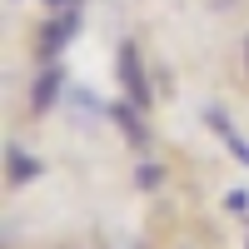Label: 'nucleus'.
I'll return each instance as SVG.
<instances>
[{
	"label": "nucleus",
	"mask_w": 249,
	"mask_h": 249,
	"mask_svg": "<svg viewBox=\"0 0 249 249\" xmlns=\"http://www.w3.org/2000/svg\"><path fill=\"white\" fill-rule=\"evenodd\" d=\"M115 75H120V90H124V100H130V105H150V75H144V65H140V50L130 45V40H124L120 45V55H115Z\"/></svg>",
	"instance_id": "f257e3e1"
},
{
	"label": "nucleus",
	"mask_w": 249,
	"mask_h": 249,
	"mask_svg": "<svg viewBox=\"0 0 249 249\" xmlns=\"http://www.w3.org/2000/svg\"><path fill=\"white\" fill-rule=\"evenodd\" d=\"M75 35H80V5H75V10H50L45 30H40V55L55 60V55L75 40Z\"/></svg>",
	"instance_id": "f03ea898"
},
{
	"label": "nucleus",
	"mask_w": 249,
	"mask_h": 249,
	"mask_svg": "<svg viewBox=\"0 0 249 249\" xmlns=\"http://www.w3.org/2000/svg\"><path fill=\"white\" fill-rule=\"evenodd\" d=\"M110 120L120 124V135L135 144V150H144L150 144V130H144V120H140V105H130V100H115L110 105Z\"/></svg>",
	"instance_id": "7ed1b4c3"
},
{
	"label": "nucleus",
	"mask_w": 249,
	"mask_h": 249,
	"mask_svg": "<svg viewBox=\"0 0 249 249\" xmlns=\"http://www.w3.org/2000/svg\"><path fill=\"white\" fill-rule=\"evenodd\" d=\"M204 124H210V130L219 135V144H224V150H230L239 164H249V140H244L234 124H230V115H224V110H204Z\"/></svg>",
	"instance_id": "20e7f679"
},
{
	"label": "nucleus",
	"mask_w": 249,
	"mask_h": 249,
	"mask_svg": "<svg viewBox=\"0 0 249 249\" xmlns=\"http://www.w3.org/2000/svg\"><path fill=\"white\" fill-rule=\"evenodd\" d=\"M60 90H65V75H60V65L50 60L45 65V75L35 80V90H30V110L35 115H45V110H55V100H60Z\"/></svg>",
	"instance_id": "39448f33"
},
{
	"label": "nucleus",
	"mask_w": 249,
	"mask_h": 249,
	"mask_svg": "<svg viewBox=\"0 0 249 249\" xmlns=\"http://www.w3.org/2000/svg\"><path fill=\"white\" fill-rule=\"evenodd\" d=\"M35 175H40V160H35V155H25L20 144H5V179L15 184V190H20V184H30Z\"/></svg>",
	"instance_id": "423d86ee"
},
{
	"label": "nucleus",
	"mask_w": 249,
	"mask_h": 249,
	"mask_svg": "<svg viewBox=\"0 0 249 249\" xmlns=\"http://www.w3.org/2000/svg\"><path fill=\"white\" fill-rule=\"evenodd\" d=\"M160 179H164V170H160V164H140V190H155Z\"/></svg>",
	"instance_id": "0eeeda50"
},
{
	"label": "nucleus",
	"mask_w": 249,
	"mask_h": 249,
	"mask_svg": "<svg viewBox=\"0 0 249 249\" xmlns=\"http://www.w3.org/2000/svg\"><path fill=\"white\" fill-rule=\"evenodd\" d=\"M224 210H230V214H244V210H249V195H244V190H230V195H224Z\"/></svg>",
	"instance_id": "6e6552de"
},
{
	"label": "nucleus",
	"mask_w": 249,
	"mask_h": 249,
	"mask_svg": "<svg viewBox=\"0 0 249 249\" xmlns=\"http://www.w3.org/2000/svg\"><path fill=\"white\" fill-rule=\"evenodd\" d=\"M50 10H75V5H85V0H45Z\"/></svg>",
	"instance_id": "1a4fd4ad"
},
{
	"label": "nucleus",
	"mask_w": 249,
	"mask_h": 249,
	"mask_svg": "<svg viewBox=\"0 0 249 249\" xmlns=\"http://www.w3.org/2000/svg\"><path fill=\"white\" fill-rule=\"evenodd\" d=\"M244 65H249V40H244Z\"/></svg>",
	"instance_id": "9d476101"
}]
</instances>
